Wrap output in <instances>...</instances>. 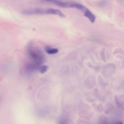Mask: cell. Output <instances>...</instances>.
<instances>
[{
  "mask_svg": "<svg viewBox=\"0 0 124 124\" xmlns=\"http://www.w3.org/2000/svg\"><path fill=\"white\" fill-rule=\"evenodd\" d=\"M88 109L85 110L80 111L79 114L80 116L86 119L89 120L92 117L93 113Z\"/></svg>",
  "mask_w": 124,
  "mask_h": 124,
  "instance_id": "obj_2",
  "label": "cell"
},
{
  "mask_svg": "<svg viewBox=\"0 0 124 124\" xmlns=\"http://www.w3.org/2000/svg\"><path fill=\"white\" fill-rule=\"evenodd\" d=\"M85 96L86 100L89 102H94L96 100V96L93 93L90 92L87 93H86Z\"/></svg>",
  "mask_w": 124,
  "mask_h": 124,
  "instance_id": "obj_7",
  "label": "cell"
},
{
  "mask_svg": "<svg viewBox=\"0 0 124 124\" xmlns=\"http://www.w3.org/2000/svg\"><path fill=\"white\" fill-rule=\"evenodd\" d=\"M52 2L57 6L62 8H71L72 2H63L58 0H52Z\"/></svg>",
  "mask_w": 124,
  "mask_h": 124,
  "instance_id": "obj_1",
  "label": "cell"
},
{
  "mask_svg": "<svg viewBox=\"0 0 124 124\" xmlns=\"http://www.w3.org/2000/svg\"><path fill=\"white\" fill-rule=\"evenodd\" d=\"M94 93L96 96L99 101H103L105 99L104 96L101 93L98 88H95L94 89Z\"/></svg>",
  "mask_w": 124,
  "mask_h": 124,
  "instance_id": "obj_8",
  "label": "cell"
},
{
  "mask_svg": "<svg viewBox=\"0 0 124 124\" xmlns=\"http://www.w3.org/2000/svg\"><path fill=\"white\" fill-rule=\"evenodd\" d=\"M97 110H98L99 112H101L104 110V107L103 105L100 104L97 105Z\"/></svg>",
  "mask_w": 124,
  "mask_h": 124,
  "instance_id": "obj_18",
  "label": "cell"
},
{
  "mask_svg": "<svg viewBox=\"0 0 124 124\" xmlns=\"http://www.w3.org/2000/svg\"><path fill=\"white\" fill-rule=\"evenodd\" d=\"M96 80L95 78H87L86 80L85 85L88 88L91 89L95 85Z\"/></svg>",
  "mask_w": 124,
  "mask_h": 124,
  "instance_id": "obj_5",
  "label": "cell"
},
{
  "mask_svg": "<svg viewBox=\"0 0 124 124\" xmlns=\"http://www.w3.org/2000/svg\"><path fill=\"white\" fill-rule=\"evenodd\" d=\"M71 8L77 9L83 12H85L86 9L85 6L81 4L73 2L71 4Z\"/></svg>",
  "mask_w": 124,
  "mask_h": 124,
  "instance_id": "obj_6",
  "label": "cell"
},
{
  "mask_svg": "<svg viewBox=\"0 0 124 124\" xmlns=\"http://www.w3.org/2000/svg\"><path fill=\"white\" fill-rule=\"evenodd\" d=\"M114 106L111 103H108L105 105L104 112L106 114H108L110 113L114 109Z\"/></svg>",
  "mask_w": 124,
  "mask_h": 124,
  "instance_id": "obj_9",
  "label": "cell"
},
{
  "mask_svg": "<svg viewBox=\"0 0 124 124\" xmlns=\"http://www.w3.org/2000/svg\"><path fill=\"white\" fill-rule=\"evenodd\" d=\"M104 79L101 76L98 77V81L99 84L103 86H106L108 85V82L106 81H105Z\"/></svg>",
  "mask_w": 124,
  "mask_h": 124,
  "instance_id": "obj_14",
  "label": "cell"
},
{
  "mask_svg": "<svg viewBox=\"0 0 124 124\" xmlns=\"http://www.w3.org/2000/svg\"><path fill=\"white\" fill-rule=\"evenodd\" d=\"M59 124H72L73 121L68 119H62L59 120Z\"/></svg>",
  "mask_w": 124,
  "mask_h": 124,
  "instance_id": "obj_15",
  "label": "cell"
},
{
  "mask_svg": "<svg viewBox=\"0 0 124 124\" xmlns=\"http://www.w3.org/2000/svg\"><path fill=\"white\" fill-rule=\"evenodd\" d=\"M77 122V124H88L89 123L88 122L83 120L81 119H78Z\"/></svg>",
  "mask_w": 124,
  "mask_h": 124,
  "instance_id": "obj_19",
  "label": "cell"
},
{
  "mask_svg": "<svg viewBox=\"0 0 124 124\" xmlns=\"http://www.w3.org/2000/svg\"><path fill=\"white\" fill-rule=\"evenodd\" d=\"M109 121L108 118L104 115L101 116L98 120V123L99 124H108Z\"/></svg>",
  "mask_w": 124,
  "mask_h": 124,
  "instance_id": "obj_10",
  "label": "cell"
},
{
  "mask_svg": "<svg viewBox=\"0 0 124 124\" xmlns=\"http://www.w3.org/2000/svg\"><path fill=\"white\" fill-rule=\"evenodd\" d=\"M106 3L104 1H101L99 3V4L100 6H103L105 5Z\"/></svg>",
  "mask_w": 124,
  "mask_h": 124,
  "instance_id": "obj_20",
  "label": "cell"
},
{
  "mask_svg": "<svg viewBox=\"0 0 124 124\" xmlns=\"http://www.w3.org/2000/svg\"><path fill=\"white\" fill-rule=\"evenodd\" d=\"M48 67L47 66L44 65L40 66L39 68L40 72L42 74L45 73L48 70Z\"/></svg>",
  "mask_w": 124,
  "mask_h": 124,
  "instance_id": "obj_16",
  "label": "cell"
},
{
  "mask_svg": "<svg viewBox=\"0 0 124 124\" xmlns=\"http://www.w3.org/2000/svg\"><path fill=\"white\" fill-rule=\"evenodd\" d=\"M118 98L121 103L124 106V95H120Z\"/></svg>",
  "mask_w": 124,
  "mask_h": 124,
  "instance_id": "obj_17",
  "label": "cell"
},
{
  "mask_svg": "<svg viewBox=\"0 0 124 124\" xmlns=\"http://www.w3.org/2000/svg\"></svg>",
  "mask_w": 124,
  "mask_h": 124,
  "instance_id": "obj_22",
  "label": "cell"
},
{
  "mask_svg": "<svg viewBox=\"0 0 124 124\" xmlns=\"http://www.w3.org/2000/svg\"><path fill=\"white\" fill-rule=\"evenodd\" d=\"M47 1H51V0H46Z\"/></svg>",
  "mask_w": 124,
  "mask_h": 124,
  "instance_id": "obj_21",
  "label": "cell"
},
{
  "mask_svg": "<svg viewBox=\"0 0 124 124\" xmlns=\"http://www.w3.org/2000/svg\"><path fill=\"white\" fill-rule=\"evenodd\" d=\"M78 110L80 111L90 109V108L89 106L83 102H80L78 105Z\"/></svg>",
  "mask_w": 124,
  "mask_h": 124,
  "instance_id": "obj_11",
  "label": "cell"
},
{
  "mask_svg": "<svg viewBox=\"0 0 124 124\" xmlns=\"http://www.w3.org/2000/svg\"><path fill=\"white\" fill-rule=\"evenodd\" d=\"M84 15L92 23H93L95 22L96 19L95 16L88 8H86V9Z\"/></svg>",
  "mask_w": 124,
  "mask_h": 124,
  "instance_id": "obj_4",
  "label": "cell"
},
{
  "mask_svg": "<svg viewBox=\"0 0 124 124\" xmlns=\"http://www.w3.org/2000/svg\"><path fill=\"white\" fill-rule=\"evenodd\" d=\"M48 14L56 15L60 17L64 18L66 17L65 15L59 9L52 8H48Z\"/></svg>",
  "mask_w": 124,
  "mask_h": 124,
  "instance_id": "obj_3",
  "label": "cell"
},
{
  "mask_svg": "<svg viewBox=\"0 0 124 124\" xmlns=\"http://www.w3.org/2000/svg\"><path fill=\"white\" fill-rule=\"evenodd\" d=\"M114 100L116 105L118 108L124 110V106L120 102L117 95H116L114 97Z\"/></svg>",
  "mask_w": 124,
  "mask_h": 124,
  "instance_id": "obj_13",
  "label": "cell"
},
{
  "mask_svg": "<svg viewBox=\"0 0 124 124\" xmlns=\"http://www.w3.org/2000/svg\"><path fill=\"white\" fill-rule=\"evenodd\" d=\"M45 50L46 52L49 54H53L57 53L59 51L58 49L56 48H52L49 47H46L45 48Z\"/></svg>",
  "mask_w": 124,
  "mask_h": 124,
  "instance_id": "obj_12",
  "label": "cell"
}]
</instances>
